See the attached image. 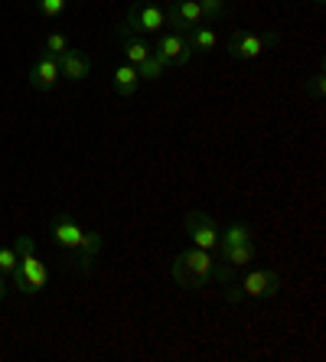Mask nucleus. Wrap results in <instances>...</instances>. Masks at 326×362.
I'll use <instances>...</instances> for the list:
<instances>
[{"instance_id":"1","label":"nucleus","mask_w":326,"mask_h":362,"mask_svg":"<svg viewBox=\"0 0 326 362\" xmlns=\"http://www.w3.org/2000/svg\"><path fill=\"white\" fill-rule=\"evenodd\" d=\"M170 278L176 281V287H183V291H202L206 284L216 281V258L206 248L190 245L186 252H180L170 262Z\"/></svg>"},{"instance_id":"2","label":"nucleus","mask_w":326,"mask_h":362,"mask_svg":"<svg viewBox=\"0 0 326 362\" xmlns=\"http://www.w3.org/2000/svg\"><path fill=\"white\" fill-rule=\"evenodd\" d=\"M13 248H17L20 262H17V268H13V274H10V287L20 291V294H26V297L40 294L42 287H46V281H50V268H46V262L36 255V238L17 235Z\"/></svg>"},{"instance_id":"3","label":"nucleus","mask_w":326,"mask_h":362,"mask_svg":"<svg viewBox=\"0 0 326 362\" xmlns=\"http://www.w3.org/2000/svg\"><path fill=\"white\" fill-rule=\"evenodd\" d=\"M281 294V274L274 268H258L245 274L242 284H226L228 300H271Z\"/></svg>"},{"instance_id":"4","label":"nucleus","mask_w":326,"mask_h":362,"mask_svg":"<svg viewBox=\"0 0 326 362\" xmlns=\"http://www.w3.org/2000/svg\"><path fill=\"white\" fill-rule=\"evenodd\" d=\"M117 30L137 36H157L167 30V13H163V7H153V4H131L127 17L117 23Z\"/></svg>"},{"instance_id":"5","label":"nucleus","mask_w":326,"mask_h":362,"mask_svg":"<svg viewBox=\"0 0 326 362\" xmlns=\"http://www.w3.org/2000/svg\"><path fill=\"white\" fill-rule=\"evenodd\" d=\"M183 232L190 238V245H196V248H206V252L219 248V222L209 212H190L183 222Z\"/></svg>"},{"instance_id":"6","label":"nucleus","mask_w":326,"mask_h":362,"mask_svg":"<svg viewBox=\"0 0 326 362\" xmlns=\"http://www.w3.org/2000/svg\"><path fill=\"white\" fill-rule=\"evenodd\" d=\"M277 42V33H251V30H238V33H232V40H228V56L232 59H258L261 52L268 49V46H274Z\"/></svg>"},{"instance_id":"7","label":"nucleus","mask_w":326,"mask_h":362,"mask_svg":"<svg viewBox=\"0 0 326 362\" xmlns=\"http://www.w3.org/2000/svg\"><path fill=\"white\" fill-rule=\"evenodd\" d=\"M153 56H160L167 66H186L196 52H192L190 40H186L183 33L163 30V33H157V49H153Z\"/></svg>"},{"instance_id":"8","label":"nucleus","mask_w":326,"mask_h":362,"mask_svg":"<svg viewBox=\"0 0 326 362\" xmlns=\"http://www.w3.org/2000/svg\"><path fill=\"white\" fill-rule=\"evenodd\" d=\"M167 26L173 30V33H190V30H196V26H202V10L196 0H173L167 10Z\"/></svg>"},{"instance_id":"9","label":"nucleus","mask_w":326,"mask_h":362,"mask_svg":"<svg viewBox=\"0 0 326 362\" xmlns=\"http://www.w3.org/2000/svg\"><path fill=\"white\" fill-rule=\"evenodd\" d=\"M50 235L56 238V245L62 248V252L72 255L78 248V242H82L85 228L78 226V222L72 219L69 212H56V216H52V222H50Z\"/></svg>"},{"instance_id":"10","label":"nucleus","mask_w":326,"mask_h":362,"mask_svg":"<svg viewBox=\"0 0 326 362\" xmlns=\"http://www.w3.org/2000/svg\"><path fill=\"white\" fill-rule=\"evenodd\" d=\"M59 78H62V72H59V56L42 52L40 59L33 62V69H30V85H33L36 92H52L59 85Z\"/></svg>"},{"instance_id":"11","label":"nucleus","mask_w":326,"mask_h":362,"mask_svg":"<svg viewBox=\"0 0 326 362\" xmlns=\"http://www.w3.org/2000/svg\"><path fill=\"white\" fill-rule=\"evenodd\" d=\"M59 72H62V78L82 82V78L92 76V59H88L82 49H72V46H69V49L59 56Z\"/></svg>"},{"instance_id":"12","label":"nucleus","mask_w":326,"mask_h":362,"mask_svg":"<svg viewBox=\"0 0 326 362\" xmlns=\"http://www.w3.org/2000/svg\"><path fill=\"white\" fill-rule=\"evenodd\" d=\"M101 248H105V235H101L98 228H92V232H85L82 242H78V248L72 252V258H76V268H78V271H88L95 262H98Z\"/></svg>"},{"instance_id":"13","label":"nucleus","mask_w":326,"mask_h":362,"mask_svg":"<svg viewBox=\"0 0 326 362\" xmlns=\"http://www.w3.org/2000/svg\"><path fill=\"white\" fill-rule=\"evenodd\" d=\"M111 88H115L117 98H131L141 88V76H137V66L131 62H121V66L111 72Z\"/></svg>"},{"instance_id":"14","label":"nucleus","mask_w":326,"mask_h":362,"mask_svg":"<svg viewBox=\"0 0 326 362\" xmlns=\"http://www.w3.org/2000/svg\"><path fill=\"white\" fill-rule=\"evenodd\" d=\"M117 33V42H121V49H124V62H131V66H141L147 56H151V42L144 40V36L137 33H124V30H115Z\"/></svg>"},{"instance_id":"15","label":"nucleus","mask_w":326,"mask_h":362,"mask_svg":"<svg viewBox=\"0 0 326 362\" xmlns=\"http://www.w3.org/2000/svg\"><path fill=\"white\" fill-rule=\"evenodd\" d=\"M255 242V228L245 222H232L228 228H219V248H232V245Z\"/></svg>"},{"instance_id":"16","label":"nucleus","mask_w":326,"mask_h":362,"mask_svg":"<svg viewBox=\"0 0 326 362\" xmlns=\"http://www.w3.org/2000/svg\"><path fill=\"white\" fill-rule=\"evenodd\" d=\"M186 40H190L192 52H212L219 46V33L212 30V26H196V30L186 33Z\"/></svg>"},{"instance_id":"17","label":"nucleus","mask_w":326,"mask_h":362,"mask_svg":"<svg viewBox=\"0 0 326 362\" xmlns=\"http://www.w3.org/2000/svg\"><path fill=\"white\" fill-rule=\"evenodd\" d=\"M219 258L228 262L232 268H245L248 262H255V242H245V245H232V248H219Z\"/></svg>"},{"instance_id":"18","label":"nucleus","mask_w":326,"mask_h":362,"mask_svg":"<svg viewBox=\"0 0 326 362\" xmlns=\"http://www.w3.org/2000/svg\"><path fill=\"white\" fill-rule=\"evenodd\" d=\"M163 72H167V62L160 59V56H147V59L137 66V76H141V82H157V78H163Z\"/></svg>"},{"instance_id":"19","label":"nucleus","mask_w":326,"mask_h":362,"mask_svg":"<svg viewBox=\"0 0 326 362\" xmlns=\"http://www.w3.org/2000/svg\"><path fill=\"white\" fill-rule=\"evenodd\" d=\"M196 4H199V10H202V23H206V20H222L226 17V10H228V0H196Z\"/></svg>"},{"instance_id":"20","label":"nucleus","mask_w":326,"mask_h":362,"mask_svg":"<svg viewBox=\"0 0 326 362\" xmlns=\"http://www.w3.org/2000/svg\"><path fill=\"white\" fill-rule=\"evenodd\" d=\"M17 262H20L17 248H13V245H0V274H4V278H10V274H13Z\"/></svg>"},{"instance_id":"21","label":"nucleus","mask_w":326,"mask_h":362,"mask_svg":"<svg viewBox=\"0 0 326 362\" xmlns=\"http://www.w3.org/2000/svg\"><path fill=\"white\" fill-rule=\"evenodd\" d=\"M69 49V40H66V36H62V33H59V30H56V33H50V36H46V46H42V52H52V56H62V52H66Z\"/></svg>"},{"instance_id":"22","label":"nucleus","mask_w":326,"mask_h":362,"mask_svg":"<svg viewBox=\"0 0 326 362\" xmlns=\"http://www.w3.org/2000/svg\"><path fill=\"white\" fill-rule=\"evenodd\" d=\"M36 10H40L42 17H59L62 10H66V0H36Z\"/></svg>"},{"instance_id":"23","label":"nucleus","mask_w":326,"mask_h":362,"mask_svg":"<svg viewBox=\"0 0 326 362\" xmlns=\"http://www.w3.org/2000/svg\"><path fill=\"white\" fill-rule=\"evenodd\" d=\"M323 69H320L317 76H313V95H317V98H323V92H326V82H323Z\"/></svg>"},{"instance_id":"24","label":"nucleus","mask_w":326,"mask_h":362,"mask_svg":"<svg viewBox=\"0 0 326 362\" xmlns=\"http://www.w3.org/2000/svg\"><path fill=\"white\" fill-rule=\"evenodd\" d=\"M7 291H10V284H7V278L0 274V303H4V297H7Z\"/></svg>"},{"instance_id":"25","label":"nucleus","mask_w":326,"mask_h":362,"mask_svg":"<svg viewBox=\"0 0 326 362\" xmlns=\"http://www.w3.org/2000/svg\"><path fill=\"white\" fill-rule=\"evenodd\" d=\"M313 4H317V7H323V4H326V0H313Z\"/></svg>"}]
</instances>
